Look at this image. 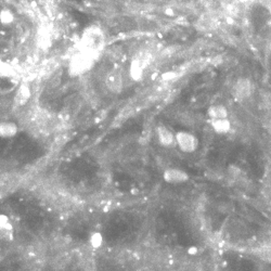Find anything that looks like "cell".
Masks as SVG:
<instances>
[{
    "label": "cell",
    "instance_id": "obj_1",
    "mask_svg": "<svg viewBox=\"0 0 271 271\" xmlns=\"http://www.w3.org/2000/svg\"><path fill=\"white\" fill-rule=\"evenodd\" d=\"M106 39L104 31L98 25H90L86 27L80 36L77 45V50L86 52L92 57L100 59L105 48Z\"/></svg>",
    "mask_w": 271,
    "mask_h": 271
},
{
    "label": "cell",
    "instance_id": "obj_2",
    "mask_svg": "<svg viewBox=\"0 0 271 271\" xmlns=\"http://www.w3.org/2000/svg\"><path fill=\"white\" fill-rule=\"evenodd\" d=\"M97 61V57H92V55L86 53V52L77 50L69 59V74L71 75L72 77L84 76V75H86L93 69V66L96 65Z\"/></svg>",
    "mask_w": 271,
    "mask_h": 271
},
{
    "label": "cell",
    "instance_id": "obj_3",
    "mask_svg": "<svg viewBox=\"0 0 271 271\" xmlns=\"http://www.w3.org/2000/svg\"><path fill=\"white\" fill-rule=\"evenodd\" d=\"M175 138H176V142L179 146L181 151L186 152V153H191L196 150L199 141L194 134L188 131H179L175 136Z\"/></svg>",
    "mask_w": 271,
    "mask_h": 271
},
{
    "label": "cell",
    "instance_id": "obj_4",
    "mask_svg": "<svg viewBox=\"0 0 271 271\" xmlns=\"http://www.w3.org/2000/svg\"><path fill=\"white\" fill-rule=\"evenodd\" d=\"M144 69H146V65H144L143 60H141L139 57L132 59L128 69L130 79L134 80V81H140L144 75Z\"/></svg>",
    "mask_w": 271,
    "mask_h": 271
},
{
    "label": "cell",
    "instance_id": "obj_5",
    "mask_svg": "<svg viewBox=\"0 0 271 271\" xmlns=\"http://www.w3.org/2000/svg\"><path fill=\"white\" fill-rule=\"evenodd\" d=\"M105 85L111 92L115 94L120 93L124 88V80L122 75L118 72H112L111 74H108V77H106Z\"/></svg>",
    "mask_w": 271,
    "mask_h": 271
},
{
    "label": "cell",
    "instance_id": "obj_6",
    "mask_svg": "<svg viewBox=\"0 0 271 271\" xmlns=\"http://www.w3.org/2000/svg\"><path fill=\"white\" fill-rule=\"evenodd\" d=\"M31 98V86L26 83H22L19 88H17L16 92L14 96V101L15 104L19 106H24L26 105L28 101Z\"/></svg>",
    "mask_w": 271,
    "mask_h": 271
},
{
    "label": "cell",
    "instance_id": "obj_7",
    "mask_svg": "<svg viewBox=\"0 0 271 271\" xmlns=\"http://www.w3.org/2000/svg\"><path fill=\"white\" fill-rule=\"evenodd\" d=\"M19 134V126L13 120L0 122V138L11 139Z\"/></svg>",
    "mask_w": 271,
    "mask_h": 271
},
{
    "label": "cell",
    "instance_id": "obj_8",
    "mask_svg": "<svg viewBox=\"0 0 271 271\" xmlns=\"http://www.w3.org/2000/svg\"><path fill=\"white\" fill-rule=\"evenodd\" d=\"M156 134L158 142L162 144L163 146H169L175 142V134L171 132V130L169 128H167L166 126H158L156 128Z\"/></svg>",
    "mask_w": 271,
    "mask_h": 271
},
{
    "label": "cell",
    "instance_id": "obj_9",
    "mask_svg": "<svg viewBox=\"0 0 271 271\" xmlns=\"http://www.w3.org/2000/svg\"><path fill=\"white\" fill-rule=\"evenodd\" d=\"M37 43L38 46L41 49L46 50V49L50 48L52 45V34L50 28H48L47 26H43L40 27L38 31L37 35Z\"/></svg>",
    "mask_w": 271,
    "mask_h": 271
},
{
    "label": "cell",
    "instance_id": "obj_10",
    "mask_svg": "<svg viewBox=\"0 0 271 271\" xmlns=\"http://www.w3.org/2000/svg\"><path fill=\"white\" fill-rule=\"evenodd\" d=\"M233 91L235 97H237L239 99H243V98H247L251 94V83L248 79H239L237 81V84L234 85Z\"/></svg>",
    "mask_w": 271,
    "mask_h": 271
},
{
    "label": "cell",
    "instance_id": "obj_11",
    "mask_svg": "<svg viewBox=\"0 0 271 271\" xmlns=\"http://www.w3.org/2000/svg\"><path fill=\"white\" fill-rule=\"evenodd\" d=\"M164 177H165L166 181H168V182H182V181H184L188 178L184 171L175 168L167 169L165 171Z\"/></svg>",
    "mask_w": 271,
    "mask_h": 271
},
{
    "label": "cell",
    "instance_id": "obj_12",
    "mask_svg": "<svg viewBox=\"0 0 271 271\" xmlns=\"http://www.w3.org/2000/svg\"><path fill=\"white\" fill-rule=\"evenodd\" d=\"M208 115L213 119H225L228 117V111L222 105H214L209 108Z\"/></svg>",
    "mask_w": 271,
    "mask_h": 271
},
{
    "label": "cell",
    "instance_id": "obj_13",
    "mask_svg": "<svg viewBox=\"0 0 271 271\" xmlns=\"http://www.w3.org/2000/svg\"><path fill=\"white\" fill-rule=\"evenodd\" d=\"M15 21V15L11 9L2 8L0 10V24L4 26L12 25Z\"/></svg>",
    "mask_w": 271,
    "mask_h": 271
},
{
    "label": "cell",
    "instance_id": "obj_14",
    "mask_svg": "<svg viewBox=\"0 0 271 271\" xmlns=\"http://www.w3.org/2000/svg\"><path fill=\"white\" fill-rule=\"evenodd\" d=\"M211 126L216 132L218 134H225L228 132L231 128V125H230V122L228 119H213L211 122Z\"/></svg>",
    "mask_w": 271,
    "mask_h": 271
},
{
    "label": "cell",
    "instance_id": "obj_15",
    "mask_svg": "<svg viewBox=\"0 0 271 271\" xmlns=\"http://www.w3.org/2000/svg\"><path fill=\"white\" fill-rule=\"evenodd\" d=\"M175 77H176V73H174V72H167V73H164L162 75V79L165 80V81L172 80Z\"/></svg>",
    "mask_w": 271,
    "mask_h": 271
}]
</instances>
